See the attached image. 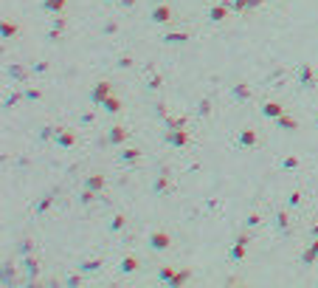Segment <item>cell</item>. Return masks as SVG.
<instances>
[]
</instances>
